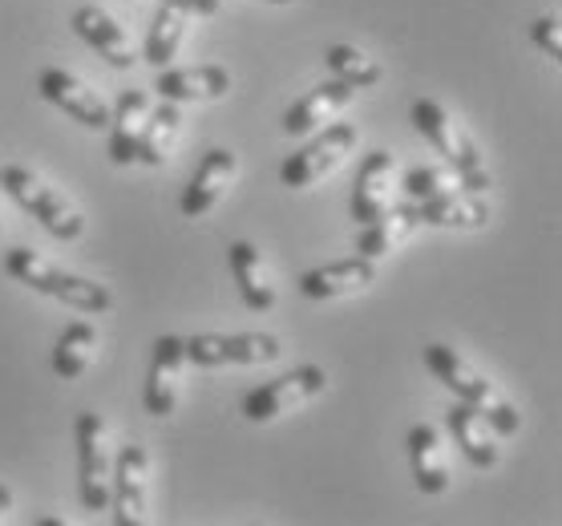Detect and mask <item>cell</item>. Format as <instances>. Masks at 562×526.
I'll return each mask as SVG.
<instances>
[{"instance_id": "cell-1", "label": "cell", "mask_w": 562, "mask_h": 526, "mask_svg": "<svg viewBox=\"0 0 562 526\" xmlns=\"http://www.w3.org/2000/svg\"><path fill=\"white\" fill-rule=\"evenodd\" d=\"M425 365H429V372H434L453 398L473 405L477 413H486V422L494 425L502 437H514L518 429H522V413H518V405H514V401L506 398V393H502L473 360L461 357L458 348L429 345L425 348Z\"/></svg>"}, {"instance_id": "cell-2", "label": "cell", "mask_w": 562, "mask_h": 526, "mask_svg": "<svg viewBox=\"0 0 562 526\" xmlns=\"http://www.w3.org/2000/svg\"><path fill=\"white\" fill-rule=\"evenodd\" d=\"M4 271H9L16 283H25V288H33V292H41V295H53V300H61V304L86 312V316H102V312L114 309V295H110L105 283H93V280H86V276L61 271L57 264H49V259L37 256V251H29V247H13V251L4 256Z\"/></svg>"}, {"instance_id": "cell-3", "label": "cell", "mask_w": 562, "mask_h": 526, "mask_svg": "<svg viewBox=\"0 0 562 526\" xmlns=\"http://www.w3.org/2000/svg\"><path fill=\"white\" fill-rule=\"evenodd\" d=\"M409 117H413V130H417L422 138H429V146H434L437 155L446 158L449 167L465 179V191H482V194L490 191L486 158H482V150H477V142H473L470 130L461 126L446 105L434 102V98H417Z\"/></svg>"}, {"instance_id": "cell-4", "label": "cell", "mask_w": 562, "mask_h": 526, "mask_svg": "<svg viewBox=\"0 0 562 526\" xmlns=\"http://www.w3.org/2000/svg\"><path fill=\"white\" fill-rule=\"evenodd\" d=\"M0 187L13 194L16 203L25 206L45 232L57 235L61 244H77V239L86 235V215H81V206H77L74 199H65L57 187H49L37 170L16 167V163L13 167H0Z\"/></svg>"}, {"instance_id": "cell-5", "label": "cell", "mask_w": 562, "mask_h": 526, "mask_svg": "<svg viewBox=\"0 0 562 526\" xmlns=\"http://www.w3.org/2000/svg\"><path fill=\"white\" fill-rule=\"evenodd\" d=\"M357 142H360V130L352 122H328V126H319L316 138L304 142L280 167V182L292 187V191L316 187V182H324L328 175H336V170L345 167L348 155L357 150Z\"/></svg>"}, {"instance_id": "cell-6", "label": "cell", "mask_w": 562, "mask_h": 526, "mask_svg": "<svg viewBox=\"0 0 562 526\" xmlns=\"http://www.w3.org/2000/svg\"><path fill=\"white\" fill-rule=\"evenodd\" d=\"M110 482H114V441L102 413H77V486L86 511H110Z\"/></svg>"}, {"instance_id": "cell-7", "label": "cell", "mask_w": 562, "mask_h": 526, "mask_svg": "<svg viewBox=\"0 0 562 526\" xmlns=\"http://www.w3.org/2000/svg\"><path fill=\"white\" fill-rule=\"evenodd\" d=\"M110 511L117 526H150L154 518V470L146 446H122L114 454V482H110Z\"/></svg>"}, {"instance_id": "cell-8", "label": "cell", "mask_w": 562, "mask_h": 526, "mask_svg": "<svg viewBox=\"0 0 562 526\" xmlns=\"http://www.w3.org/2000/svg\"><path fill=\"white\" fill-rule=\"evenodd\" d=\"M324 389H328V372L316 369V365H300V369L283 372V377H276L268 385L251 389L244 398V417L251 425L280 422L283 413L304 410L307 401H316Z\"/></svg>"}, {"instance_id": "cell-9", "label": "cell", "mask_w": 562, "mask_h": 526, "mask_svg": "<svg viewBox=\"0 0 562 526\" xmlns=\"http://www.w3.org/2000/svg\"><path fill=\"white\" fill-rule=\"evenodd\" d=\"M283 345L271 333H239V336H218L203 333L187 340V357L194 369H223V365H271L280 360Z\"/></svg>"}, {"instance_id": "cell-10", "label": "cell", "mask_w": 562, "mask_h": 526, "mask_svg": "<svg viewBox=\"0 0 562 526\" xmlns=\"http://www.w3.org/2000/svg\"><path fill=\"white\" fill-rule=\"evenodd\" d=\"M187 369H191L187 340L182 336H158L150 372H146V413L150 417H170L179 410L182 389H187Z\"/></svg>"}, {"instance_id": "cell-11", "label": "cell", "mask_w": 562, "mask_h": 526, "mask_svg": "<svg viewBox=\"0 0 562 526\" xmlns=\"http://www.w3.org/2000/svg\"><path fill=\"white\" fill-rule=\"evenodd\" d=\"M37 90L49 105H57L61 114H69L74 122H81L86 130H105L110 126V105L98 90H90L81 78H74L69 69H41L37 74Z\"/></svg>"}, {"instance_id": "cell-12", "label": "cell", "mask_w": 562, "mask_h": 526, "mask_svg": "<svg viewBox=\"0 0 562 526\" xmlns=\"http://www.w3.org/2000/svg\"><path fill=\"white\" fill-rule=\"evenodd\" d=\"M235 179H239V155L227 150V146L206 150L203 163L194 167L191 182H187V191H182L179 211L187 219H203L206 211H215L223 203V194L235 187Z\"/></svg>"}, {"instance_id": "cell-13", "label": "cell", "mask_w": 562, "mask_h": 526, "mask_svg": "<svg viewBox=\"0 0 562 526\" xmlns=\"http://www.w3.org/2000/svg\"><path fill=\"white\" fill-rule=\"evenodd\" d=\"M357 98V86H348V81H324L316 90H307L300 102L283 114V134L288 138H307V134H316L319 126H328L336 117L345 114L348 102Z\"/></svg>"}, {"instance_id": "cell-14", "label": "cell", "mask_w": 562, "mask_h": 526, "mask_svg": "<svg viewBox=\"0 0 562 526\" xmlns=\"http://www.w3.org/2000/svg\"><path fill=\"white\" fill-rule=\"evenodd\" d=\"M409 466H413V482L422 494L429 499H441L449 486H453V474H449V446L441 429H434L429 422H417L409 429Z\"/></svg>"}, {"instance_id": "cell-15", "label": "cell", "mask_w": 562, "mask_h": 526, "mask_svg": "<svg viewBox=\"0 0 562 526\" xmlns=\"http://www.w3.org/2000/svg\"><path fill=\"white\" fill-rule=\"evenodd\" d=\"M376 283V259L352 256V259H336V264H324V268H312L300 276V292L307 300H348L357 292H369Z\"/></svg>"}, {"instance_id": "cell-16", "label": "cell", "mask_w": 562, "mask_h": 526, "mask_svg": "<svg viewBox=\"0 0 562 526\" xmlns=\"http://www.w3.org/2000/svg\"><path fill=\"white\" fill-rule=\"evenodd\" d=\"M393 191H396V155L393 150H372L360 163L357 187H352V219L364 227L376 215H384L393 206Z\"/></svg>"}, {"instance_id": "cell-17", "label": "cell", "mask_w": 562, "mask_h": 526, "mask_svg": "<svg viewBox=\"0 0 562 526\" xmlns=\"http://www.w3.org/2000/svg\"><path fill=\"white\" fill-rule=\"evenodd\" d=\"M154 90L162 102H218L231 90V74L223 65H194V69H158Z\"/></svg>"}, {"instance_id": "cell-18", "label": "cell", "mask_w": 562, "mask_h": 526, "mask_svg": "<svg viewBox=\"0 0 562 526\" xmlns=\"http://www.w3.org/2000/svg\"><path fill=\"white\" fill-rule=\"evenodd\" d=\"M227 264H231V276L239 283V295H244V304L251 312H271L276 309V300H280V288H276V276H271L268 259L259 251L256 244H239L227 247Z\"/></svg>"}, {"instance_id": "cell-19", "label": "cell", "mask_w": 562, "mask_h": 526, "mask_svg": "<svg viewBox=\"0 0 562 526\" xmlns=\"http://www.w3.org/2000/svg\"><path fill=\"white\" fill-rule=\"evenodd\" d=\"M446 425L453 441L461 446V454L470 458L477 470H494L502 462V434L486 422V413H477L473 405L458 401L453 410L446 413Z\"/></svg>"}, {"instance_id": "cell-20", "label": "cell", "mask_w": 562, "mask_h": 526, "mask_svg": "<svg viewBox=\"0 0 562 526\" xmlns=\"http://www.w3.org/2000/svg\"><path fill=\"white\" fill-rule=\"evenodd\" d=\"M74 33L86 41L98 57H105V61L114 65V69H134V61H138V53H134V45H130L126 29L117 25L105 9H98V4L77 9V13H74Z\"/></svg>"}, {"instance_id": "cell-21", "label": "cell", "mask_w": 562, "mask_h": 526, "mask_svg": "<svg viewBox=\"0 0 562 526\" xmlns=\"http://www.w3.org/2000/svg\"><path fill=\"white\" fill-rule=\"evenodd\" d=\"M150 93L146 90H126L117 98V105L110 110V158L117 167H130L138 163V142L142 130H146V117H150Z\"/></svg>"}, {"instance_id": "cell-22", "label": "cell", "mask_w": 562, "mask_h": 526, "mask_svg": "<svg viewBox=\"0 0 562 526\" xmlns=\"http://www.w3.org/2000/svg\"><path fill=\"white\" fill-rule=\"evenodd\" d=\"M417 215L429 227H453V232H477L490 223V199L482 191H449L417 203Z\"/></svg>"}, {"instance_id": "cell-23", "label": "cell", "mask_w": 562, "mask_h": 526, "mask_svg": "<svg viewBox=\"0 0 562 526\" xmlns=\"http://www.w3.org/2000/svg\"><path fill=\"white\" fill-rule=\"evenodd\" d=\"M417 227H422L417 203H409V206H389L384 215H376L372 223H364V232L357 235V256H364V259H384L389 251H396L401 244H409Z\"/></svg>"}, {"instance_id": "cell-24", "label": "cell", "mask_w": 562, "mask_h": 526, "mask_svg": "<svg viewBox=\"0 0 562 526\" xmlns=\"http://www.w3.org/2000/svg\"><path fill=\"white\" fill-rule=\"evenodd\" d=\"M98 352H102V336H98V328L86 321H74L61 336H57V345H53V372H57L61 381H77V377L90 372Z\"/></svg>"}, {"instance_id": "cell-25", "label": "cell", "mask_w": 562, "mask_h": 526, "mask_svg": "<svg viewBox=\"0 0 562 526\" xmlns=\"http://www.w3.org/2000/svg\"><path fill=\"white\" fill-rule=\"evenodd\" d=\"M191 9L182 0H162V9L154 13L150 37H146V61L154 69H167L182 49V37H187V25H191Z\"/></svg>"}, {"instance_id": "cell-26", "label": "cell", "mask_w": 562, "mask_h": 526, "mask_svg": "<svg viewBox=\"0 0 562 526\" xmlns=\"http://www.w3.org/2000/svg\"><path fill=\"white\" fill-rule=\"evenodd\" d=\"M179 134H182L179 105L162 102L158 110H150V117H146V130H142V142H138V163H142V167H162V163H170L175 146H179Z\"/></svg>"}, {"instance_id": "cell-27", "label": "cell", "mask_w": 562, "mask_h": 526, "mask_svg": "<svg viewBox=\"0 0 562 526\" xmlns=\"http://www.w3.org/2000/svg\"><path fill=\"white\" fill-rule=\"evenodd\" d=\"M328 69H333L336 81H348V86H357V90H372V86H381L384 69L376 57H369L364 49L357 45H333L328 49Z\"/></svg>"}, {"instance_id": "cell-28", "label": "cell", "mask_w": 562, "mask_h": 526, "mask_svg": "<svg viewBox=\"0 0 562 526\" xmlns=\"http://www.w3.org/2000/svg\"><path fill=\"white\" fill-rule=\"evenodd\" d=\"M461 187H465V179H461L449 163H425V167H413L409 175H405V182H401V191H405L409 203H425V199L461 191Z\"/></svg>"}, {"instance_id": "cell-29", "label": "cell", "mask_w": 562, "mask_h": 526, "mask_svg": "<svg viewBox=\"0 0 562 526\" xmlns=\"http://www.w3.org/2000/svg\"><path fill=\"white\" fill-rule=\"evenodd\" d=\"M530 37L542 53H547L550 61H562V21L554 13L538 16L535 25H530Z\"/></svg>"}, {"instance_id": "cell-30", "label": "cell", "mask_w": 562, "mask_h": 526, "mask_svg": "<svg viewBox=\"0 0 562 526\" xmlns=\"http://www.w3.org/2000/svg\"><path fill=\"white\" fill-rule=\"evenodd\" d=\"M187 9L194 16H215L218 13V0H187Z\"/></svg>"}, {"instance_id": "cell-31", "label": "cell", "mask_w": 562, "mask_h": 526, "mask_svg": "<svg viewBox=\"0 0 562 526\" xmlns=\"http://www.w3.org/2000/svg\"><path fill=\"white\" fill-rule=\"evenodd\" d=\"M9 511H13V490L0 486V518H9Z\"/></svg>"}, {"instance_id": "cell-32", "label": "cell", "mask_w": 562, "mask_h": 526, "mask_svg": "<svg viewBox=\"0 0 562 526\" xmlns=\"http://www.w3.org/2000/svg\"><path fill=\"white\" fill-rule=\"evenodd\" d=\"M263 4H292V0H263Z\"/></svg>"}, {"instance_id": "cell-33", "label": "cell", "mask_w": 562, "mask_h": 526, "mask_svg": "<svg viewBox=\"0 0 562 526\" xmlns=\"http://www.w3.org/2000/svg\"><path fill=\"white\" fill-rule=\"evenodd\" d=\"M0 194H4V187H0Z\"/></svg>"}, {"instance_id": "cell-34", "label": "cell", "mask_w": 562, "mask_h": 526, "mask_svg": "<svg viewBox=\"0 0 562 526\" xmlns=\"http://www.w3.org/2000/svg\"><path fill=\"white\" fill-rule=\"evenodd\" d=\"M182 4H187V0H182Z\"/></svg>"}]
</instances>
